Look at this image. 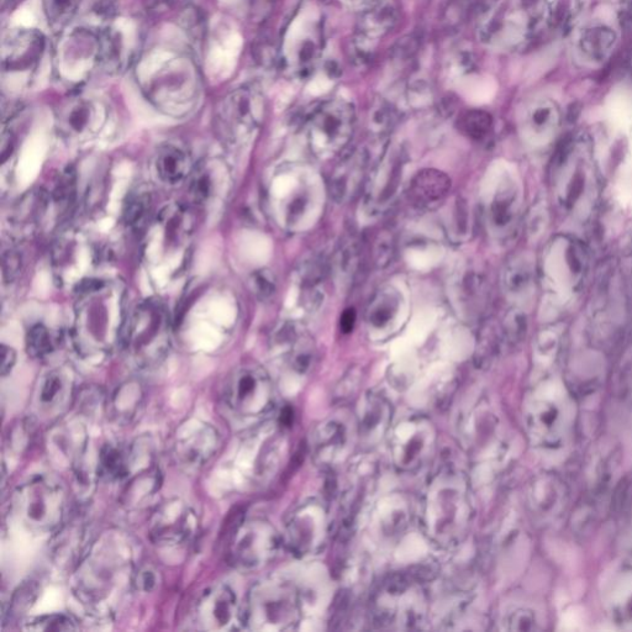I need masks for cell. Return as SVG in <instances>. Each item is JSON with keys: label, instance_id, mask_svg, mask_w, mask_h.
I'll return each instance as SVG.
<instances>
[{"label": "cell", "instance_id": "obj_1", "mask_svg": "<svg viewBox=\"0 0 632 632\" xmlns=\"http://www.w3.org/2000/svg\"><path fill=\"white\" fill-rule=\"evenodd\" d=\"M474 500L470 479L454 466H442L426 482L420 499L419 521L434 545L452 549L470 534Z\"/></svg>", "mask_w": 632, "mask_h": 632}, {"label": "cell", "instance_id": "obj_2", "mask_svg": "<svg viewBox=\"0 0 632 632\" xmlns=\"http://www.w3.org/2000/svg\"><path fill=\"white\" fill-rule=\"evenodd\" d=\"M423 571L399 572L384 578L370 600L372 623L379 629H420L428 618L430 597Z\"/></svg>", "mask_w": 632, "mask_h": 632}, {"label": "cell", "instance_id": "obj_3", "mask_svg": "<svg viewBox=\"0 0 632 632\" xmlns=\"http://www.w3.org/2000/svg\"><path fill=\"white\" fill-rule=\"evenodd\" d=\"M83 298L78 310V342L86 351H107L114 342L120 344L125 323L121 320L120 297L109 292L107 283L98 278H89L76 286Z\"/></svg>", "mask_w": 632, "mask_h": 632}, {"label": "cell", "instance_id": "obj_4", "mask_svg": "<svg viewBox=\"0 0 632 632\" xmlns=\"http://www.w3.org/2000/svg\"><path fill=\"white\" fill-rule=\"evenodd\" d=\"M272 379L262 367L244 365L230 373L224 384L223 404L237 425L252 426L265 420L276 408Z\"/></svg>", "mask_w": 632, "mask_h": 632}, {"label": "cell", "instance_id": "obj_5", "mask_svg": "<svg viewBox=\"0 0 632 632\" xmlns=\"http://www.w3.org/2000/svg\"><path fill=\"white\" fill-rule=\"evenodd\" d=\"M302 613V598L296 586L283 579H268L251 589L245 605V625L258 631L294 630Z\"/></svg>", "mask_w": 632, "mask_h": 632}, {"label": "cell", "instance_id": "obj_6", "mask_svg": "<svg viewBox=\"0 0 632 632\" xmlns=\"http://www.w3.org/2000/svg\"><path fill=\"white\" fill-rule=\"evenodd\" d=\"M120 345L141 367L162 361L171 345V320L165 305L158 300L140 304L125 321Z\"/></svg>", "mask_w": 632, "mask_h": 632}, {"label": "cell", "instance_id": "obj_7", "mask_svg": "<svg viewBox=\"0 0 632 632\" xmlns=\"http://www.w3.org/2000/svg\"><path fill=\"white\" fill-rule=\"evenodd\" d=\"M144 91L151 102L172 117L193 112L200 97L196 67L186 56H171L160 62V68L145 79Z\"/></svg>", "mask_w": 632, "mask_h": 632}, {"label": "cell", "instance_id": "obj_8", "mask_svg": "<svg viewBox=\"0 0 632 632\" xmlns=\"http://www.w3.org/2000/svg\"><path fill=\"white\" fill-rule=\"evenodd\" d=\"M272 212L289 230H298L318 213L320 186L313 172L291 168L279 172L270 187Z\"/></svg>", "mask_w": 632, "mask_h": 632}, {"label": "cell", "instance_id": "obj_9", "mask_svg": "<svg viewBox=\"0 0 632 632\" xmlns=\"http://www.w3.org/2000/svg\"><path fill=\"white\" fill-rule=\"evenodd\" d=\"M265 114L266 102L260 89L254 86L240 87L218 104L215 128L225 144L245 146L254 139Z\"/></svg>", "mask_w": 632, "mask_h": 632}, {"label": "cell", "instance_id": "obj_10", "mask_svg": "<svg viewBox=\"0 0 632 632\" xmlns=\"http://www.w3.org/2000/svg\"><path fill=\"white\" fill-rule=\"evenodd\" d=\"M388 441L393 466L402 473H415L433 461L439 435L428 416L408 414L392 426Z\"/></svg>", "mask_w": 632, "mask_h": 632}, {"label": "cell", "instance_id": "obj_11", "mask_svg": "<svg viewBox=\"0 0 632 632\" xmlns=\"http://www.w3.org/2000/svg\"><path fill=\"white\" fill-rule=\"evenodd\" d=\"M355 109L344 99H330L320 105L308 123L310 150L328 160L342 154L355 133Z\"/></svg>", "mask_w": 632, "mask_h": 632}, {"label": "cell", "instance_id": "obj_12", "mask_svg": "<svg viewBox=\"0 0 632 632\" xmlns=\"http://www.w3.org/2000/svg\"><path fill=\"white\" fill-rule=\"evenodd\" d=\"M65 492L59 484L39 478L15 493V513L31 530L51 531L62 521L66 507Z\"/></svg>", "mask_w": 632, "mask_h": 632}, {"label": "cell", "instance_id": "obj_13", "mask_svg": "<svg viewBox=\"0 0 632 632\" xmlns=\"http://www.w3.org/2000/svg\"><path fill=\"white\" fill-rule=\"evenodd\" d=\"M282 539L275 526L262 518L240 521L231 534L229 560L242 570H257L276 557Z\"/></svg>", "mask_w": 632, "mask_h": 632}, {"label": "cell", "instance_id": "obj_14", "mask_svg": "<svg viewBox=\"0 0 632 632\" xmlns=\"http://www.w3.org/2000/svg\"><path fill=\"white\" fill-rule=\"evenodd\" d=\"M330 530V514L326 505L318 499H308L289 513L284 526V542L294 555H318L328 544Z\"/></svg>", "mask_w": 632, "mask_h": 632}, {"label": "cell", "instance_id": "obj_15", "mask_svg": "<svg viewBox=\"0 0 632 632\" xmlns=\"http://www.w3.org/2000/svg\"><path fill=\"white\" fill-rule=\"evenodd\" d=\"M358 444L355 415L345 410L321 421L310 437L313 460L323 470H334L349 460Z\"/></svg>", "mask_w": 632, "mask_h": 632}, {"label": "cell", "instance_id": "obj_16", "mask_svg": "<svg viewBox=\"0 0 632 632\" xmlns=\"http://www.w3.org/2000/svg\"><path fill=\"white\" fill-rule=\"evenodd\" d=\"M99 66L108 72H121L135 60L139 50L140 31L135 20L108 14L97 33Z\"/></svg>", "mask_w": 632, "mask_h": 632}, {"label": "cell", "instance_id": "obj_17", "mask_svg": "<svg viewBox=\"0 0 632 632\" xmlns=\"http://www.w3.org/2000/svg\"><path fill=\"white\" fill-rule=\"evenodd\" d=\"M193 623L203 631H230L245 625V608H241L229 587L207 589L193 610Z\"/></svg>", "mask_w": 632, "mask_h": 632}, {"label": "cell", "instance_id": "obj_18", "mask_svg": "<svg viewBox=\"0 0 632 632\" xmlns=\"http://www.w3.org/2000/svg\"><path fill=\"white\" fill-rule=\"evenodd\" d=\"M97 65H100L99 42L93 31L73 30L57 47L56 71L63 81L82 82Z\"/></svg>", "mask_w": 632, "mask_h": 632}, {"label": "cell", "instance_id": "obj_19", "mask_svg": "<svg viewBox=\"0 0 632 632\" xmlns=\"http://www.w3.org/2000/svg\"><path fill=\"white\" fill-rule=\"evenodd\" d=\"M108 109L102 100L75 96L61 105L56 114L57 128L66 139L84 141L103 129Z\"/></svg>", "mask_w": 632, "mask_h": 632}, {"label": "cell", "instance_id": "obj_20", "mask_svg": "<svg viewBox=\"0 0 632 632\" xmlns=\"http://www.w3.org/2000/svg\"><path fill=\"white\" fill-rule=\"evenodd\" d=\"M196 228V218L191 209L181 204L166 207L158 215L150 231L147 246H155L162 250L163 256L186 249Z\"/></svg>", "mask_w": 632, "mask_h": 632}, {"label": "cell", "instance_id": "obj_21", "mask_svg": "<svg viewBox=\"0 0 632 632\" xmlns=\"http://www.w3.org/2000/svg\"><path fill=\"white\" fill-rule=\"evenodd\" d=\"M393 405L386 395L370 391L358 402L355 419L358 444L372 449L388 437L393 425Z\"/></svg>", "mask_w": 632, "mask_h": 632}, {"label": "cell", "instance_id": "obj_22", "mask_svg": "<svg viewBox=\"0 0 632 632\" xmlns=\"http://www.w3.org/2000/svg\"><path fill=\"white\" fill-rule=\"evenodd\" d=\"M44 51L45 38L39 31H13L3 41L4 75L31 77L38 68Z\"/></svg>", "mask_w": 632, "mask_h": 632}, {"label": "cell", "instance_id": "obj_23", "mask_svg": "<svg viewBox=\"0 0 632 632\" xmlns=\"http://www.w3.org/2000/svg\"><path fill=\"white\" fill-rule=\"evenodd\" d=\"M192 173L189 194L198 207L214 208L228 199L233 188V179L228 165L223 160L214 158L204 161Z\"/></svg>", "mask_w": 632, "mask_h": 632}, {"label": "cell", "instance_id": "obj_24", "mask_svg": "<svg viewBox=\"0 0 632 632\" xmlns=\"http://www.w3.org/2000/svg\"><path fill=\"white\" fill-rule=\"evenodd\" d=\"M197 529V516L181 500H170L156 510L151 520L152 540L162 545H181Z\"/></svg>", "mask_w": 632, "mask_h": 632}, {"label": "cell", "instance_id": "obj_25", "mask_svg": "<svg viewBox=\"0 0 632 632\" xmlns=\"http://www.w3.org/2000/svg\"><path fill=\"white\" fill-rule=\"evenodd\" d=\"M370 154L366 149H356L342 158L329 181V193L337 203H347L360 193L365 182Z\"/></svg>", "mask_w": 632, "mask_h": 632}, {"label": "cell", "instance_id": "obj_26", "mask_svg": "<svg viewBox=\"0 0 632 632\" xmlns=\"http://www.w3.org/2000/svg\"><path fill=\"white\" fill-rule=\"evenodd\" d=\"M219 445V434L209 424L188 426L177 434L175 455L187 467L203 466L215 454Z\"/></svg>", "mask_w": 632, "mask_h": 632}, {"label": "cell", "instance_id": "obj_27", "mask_svg": "<svg viewBox=\"0 0 632 632\" xmlns=\"http://www.w3.org/2000/svg\"><path fill=\"white\" fill-rule=\"evenodd\" d=\"M277 342L286 349L289 368L299 376L308 375L315 360V344L312 337L297 325L288 324L279 331Z\"/></svg>", "mask_w": 632, "mask_h": 632}, {"label": "cell", "instance_id": "obj_28", "mask_svg": "<svg viewBox=\"0 0 632 632\" xmlns=\"http://www.w3.org/2000/svg\"><path fill=\"white\" fill-rule=\"evenodd\" d=\"M451 178L434 168H426L416 173L409 186V199L419 208H434L451 191Z\"/></svg>", "mask_w": 632, "mask_h": 632}, {"label": "cell", "instance_id": "obj_29", "mask_svg": "<svg viewBox=\"0 0 632 632\" xmlns=\"http://www.w3.org/2000/svg\"><path fill=\"white\" fill-rule=\"evenodd\" d=\"M519 194L513 183H504L489 205V224L494 233H509L514 228L516 217H518Z\"/></svg>", "mask_w": 632, "mask_h": 632}, {"label": "cell", "instance_id": "obj_30", "mask_svg": "<svg viewBox=\"0 0 632 632\" xmlns=\"http://www.w3.org/2000/svg\"><path fill=\"white\" fill-rule=\"evenodd\" d=\"M51 196L44 189H36L25 194L10 215V223L21 234L28 233L38 226L45 218L47 209L50 207Z\"/></svg>", "mask_w": 632, "mask_h": 632}, {"label": "cell", "instance_id": "obj_31", "mask_svg": "<svg viewBox=\"0 0 632 632\" xmlns=\"http://www.w3.org/2000/svg\"><path fill=\"white\" fill-rule=\"evenodd\" d=\"M402 309V297L392 287H384L373 296L368 304L366 320L370 328L384 331L397 321Z\"/></svg>", "mask_w": 632, "mask_h": 632}, {"label": "cell", "instance_id": "obj_32", "mask_svg": "<svg viewBox=\"0 0 632 632\" xmlns=\"http://www.w3.org/2000/svg\"><path fill=\"white\" fill-rule=\"evenodd\" d=\"M372 179L370 183V193H375L372 203L383 205L389 202L395 191H397L400 173H402V158L399 155H393L386 158L383 154L379 158L375 171H372Z\"/></svg>", "mask_w": 632, "mask_h": 632}, {"label": "cell", "instance_id": "obj_33", "mask_svg": "<svg viewBox=\"0 0 632 632\" xmlns=\"http://www.w3.org/2000/svg\"><path fill=\"white\" fill-rule=\"evenodd\" d=\"M398 19V10L392 3H373L362 14L358 23V35L368 41H376L392 31Z\"/></svg>", "mask_w": 632, "mask_h": 632}, {"label": "cell", "instance_id": "obj_34", "mask_svg": "<svg viewBox=\"0 0 632 632\" xmlns=\"http://www.w3.org/2000/svg\"><path fill=\"white\" fill-rule=\"evenodd\" d=\"M156 172L162 182L176 184L192 173L191 158L176 146H165L158 151L156 157Z\"/></svg>", "mask_w": 632, "mask_h": 632}, {"label": "cell", "instance_id": "obj_35", "mask_svg": "<svg viewBox=\"0 0 632 632\" xmlns=\"http://www.w3.org/2000/svg\"><path fill=\"white\" fill-rule=\"evenodd\" d=\"M362 250L355 235L345 236L337 247L333 267L337 282L347 286L355 281L361 266Z\"/></svg>", "mask_w": 632, "mask_h": 632}, {"label": "cell", "instance_id": "obj_36", "mask_svg": "<svg viewBox=\"0 0 632 632\" xmlns=\"http://www.w3.org/2000/svg\"><path fill=\"white\" fill-rule=\"evenodd\" d=\"M72 394V379L67 372L55 370L40 384L39 404L46 412H55L66 404Z\"/></svg>", "mask_w": 632, "mask_h": 632}, {"label": "cell", "instance_id": "obj_37", "mask_svg": "<svg viewBox=\"0 0 632 632\" xmlns=\"http://www.w3.org/2000/svg\"><path fill=\"white\" fill-rule=\"evenodd\" d=\"M330 270L329 261L323 255H312L300 263L298 279L305 291H313L324 281Z\"/></svg>", "mask_w": 632, "mask_h": 632}, {"label": "cell", "instance_id": "obj_38", "mask_svg": "<svg viewBox=\"0 0 632 632\" xmlns=\"http://www.w3.org/2000/svg\"><path fill=\"white\" fill-rule=\"evenodd\" d=\"M493 120L491 114L484 110H468L458 120V128L467 138L472 140H483L492 129Z\"/></svg>", "mask_w": 632, "mask_h": 632}, {"label": "cell", "instance_id": "obj_39", "mask_svg": "<svg viewBox=\"0 0 632 632\" xmlns=\"http://www.w3.org/2000/svg\"><path fill=\"white\" fill-rule=\"evenodd\" d=\"M100 465L105 474L112 478H123L130 471L129 455L119 446L107 445L100 455Z\"/></svg>", "mask_w": 632, "mask_h": 632}, {"label": "cell", "instance_id": "obj_40", "mask_svg": "<svg viewBox=\"0 0 632 632\" xmlns=\"http://www.w3.org/2000/svg\"><path fill=\"white\" fill-rule=\"evenodd\" d=\"M79 7V0H45V12L49 23L59 31L70 23Z\"/></svg>", "mask_w": 632, "mask_h": 632}, {"label": "cell", "instance_id": "obj_41", "mask_svg": "<svg viewBox=\"0 0 632 632\" xmlns=\"http://www.w3.org/2000/svg\"><path fill=\"white\" fill-rule=\"evenodd\" d=\"M26 350L34 358H42L51 354L54 350V342H52L50 331L47 330L46 326L38 324L28 331Z\"/></svg>", "mask_w": 632, "mask_h": 632}, {"label": "cell", "instance_id": "obj_42", "mask_svg": "<svg viewBox=\"0 0 632 632\" xmlns=\"http://www.w3.org/2000/svg\"><path fill=\"white\" fill-rule=\"evenodd\" d=\"M370 121L373 133L378 136L387 135L397 123V112L391 104L379 100L373 105Z\"/></svg>", "mask_w": 632, "mask_h": 632}, {"label": "cell", "instance_id": "obj_43", "mask_svg": "<svg viewBox=\"0 0 632 632\" xmlns=\"http://www.w3.org/2000/svg\"><path fill=\"white\" fill-rule=\"evenodd\" d=\"M395 254V240L392 231H379L372 244L373 263L377 268H384L392 262Z\"/></svg>", "mask_w": 632, "mask_h": 632}, {"label": "cell", "instance_id": "obj_44", "mask_svg": "<svg viewBox=\"0 0 632 632\" xmlns=\"http://www.w3.org/2000/svg\"><path fill=\"white\" fill-rule=\"evenodd\" d=\"M26 629L33 631H72L75 623L66 615H44L29 621Z\"/></svg>", "mask_w": 632, "mask_h": 632}, {"label": "cell", "instance_id": "obj_45", "mask_svg": "<svg viewBox=\"0 0 632 632\" xmlns=\"http://www.w3.org/2000/svg\"><path fill=\"white\" fill-rule=\"evenodd\" d=\"M150 209V198L146 194H133L125 203L124 221L129 226H136L145 219Z\"/></svg>", "mask_w": 632, "mask_h": 632}, {"label": "cell", "instance_id": "obj_46", "mask_svg": "<svg viewBox=\"0 0 632 632\" xmlns=\"http://www.w3.org/2000/svg\"><path fill=\"white\" fill-rule=\"evenodd\" d=\"M495 344H497V334H495L493 325H484L479 331L477 341L476 362L478 365L482 366L489 361L495 351Z\"/></svg>", "mask_w": 632, "mask_h": 632}, {"label": "cell", "instance_id": "obj_47", "mask_svg": "<svg viewBox=\"0 0 632 632\" xmlns=\"http://www.w3.org/2000/svg\"><path fill=\"white\" fill-rule=\"evenodd\" d=\"M76 194V172L70 168L62 173L59 183H56L52 199L56 203L70 205Z\"/></svg>", "mask_w": 632, "mask_h": 632}, {"label": "cell", "instance_id": "obj_48", "mask_svg": "<svg viewBox=\"0 0 632 632\" xmlns=\"http://www.w3.org/2000/svg\"><path fill=\"white\" fill-rule=\"evenodd\" d=\"M252 287L256 296L262 300L270 299L276 292V279L270 271L256 272L252 277Z\"/></svg>", "mask_w": 632, "mask_h": 632}, {"label": "cell", "instance_id": "obj_49", "mask_svg": "<svg viewBox=\"0 0 632 632\" xmlns=\"http://www.w3.org/2000/svg\"><path fill=\"white\" fill-rule=\"evenodd\" d=\"M21 258L17 251L9 250L3 254V278L5 283L13 282L19 275Z\"/></svg>", "mask_w": 632, "mask_h": 632}, {"label": "cell", "instance_id": "obj_50", "mask_svg": "<svg viewBox=\"0 0 632 632\" xmlns=\"http://www.w3.org/2000/svg\"><path fill=\"white\" fill-rule=\"evenodd\" d=\"M35 591L30 586L25 588V591H20L14 595L12 609L14 614H21L25 609L29 608V603H33L35 600Z\"/></svg>", "mask_w": 632, "mask_h": 632}, {"label": "cell", "instance_id": "obj_51", "mask_svg": "<svg viewBox=\"0 0 632 632\" xmlns=\"http://www.w3.org/2000/svg\"><path fill=\"white\" fill-rule=\"evenodd\" d=\"M2 357V376L7 377L17 362V354L13 347L2 345Z\"/></svg>", "mask_w": 632, "mask_h": 632}, {"label": "cell", "instance_id": "obj_52", "mask_svg": "<svg viewBox=\"0 0 632 632\" xmlns=\"http://www.w3.org/2000/svg\"><path fill=\"white\" fill-rule=\"evenodd\" d=\"M357 313L354 308L346 309L340 318V330L344 334H350L355 329Z\"/></svg>", "mask_w": 632, "mask_h": 632}, {"label": "cell", "instance_id": "obj_53", "mask_svg": "<svg viewBox=\"0 0 632 632\" xmlns=\"http://www.w3.org/2000/svg\"><path fill=\"white\" fill-rule=\"evenodd\" d=\"M140 584L146 591H149V589L155 586V578L150 572H146L144 576H142Z\"/></svg>", "mask_w": 632, "mask_h": 632}, {"label": "cell", "instance_id": "obj_54", "mask_svg": "<svg viewBox=\"0 0 632 632\" xmlns=\"http://www.w3.org/2000/svg\"><path fill=\"white\" fill-rule=\"evenodd\" d=\"M352 4L363 5V7H371L375 0H349Z\"/></svg>", "mask_w": 632, "mask_h": 632}]
</instances>
